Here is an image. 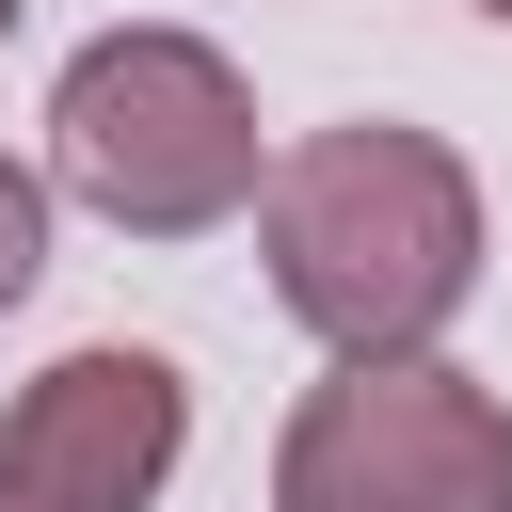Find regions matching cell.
I'll return each instance as SVG.
<instances>
[{
  "mask_svg": "<svg viewBox=\"0 0 512 512\" xmlns=\"http://www.w3.org/2000/svg\"><path fill=\"white\" fill-rule=\"evenodd\" d=\"M272 512H512V400L448 352H336L272 432Z\"/></svg>",
  "mask_w": 512,
  "mask_h": 512,
  "instance_id": "3957f363",
  "label": "cell"
},
{
  "mask_svg": "<svg viewBox=\"0 0 512 512\" xmlns=\"http://www.w3.org/2000/svg\"><path fill=\"white\" fill-rule=\"evenodd\" d=\"M16 16H32V0H0V48H16Z\"/></svg>",
  "mask_w": 512,
  "mask_h": 512,
  "instance_id": "8992f818",
  "label": "cell"
},
{
  "mask_svg": "<svg viewBox=\"0 0 512 512\" xmlns=\"http://www.w3.org/2000/svg\"><path fill=\"white\" fill-rule=\"evenodd\" d=\"M192 448V368L144 336H80L0 400V512H160Z\"/></svg>",
  "mask_w": 512,
  "mask_h": 512,
  "instance_id": "277c9868",
  "label": "cell"
},
{
  "mask_svg": "<svg viewBox=\"0 0 512 512\" xmlns=\"http://www.w3.org/2000/svg\"><path fill=\"white\" fill-rule=\"evenodd\" d=\"M256 256L320 352H432L480 304V176L400 112L304 128L288 160H256Z\"/></svg>",
  "mask_w": 512,
  "mask_h": 512,
  "instance_id": "6da1fadb",
  "label": "cell"
},
{
  "mask_svg": "<svg viewBox=\"0 0 512 512\" xmlns=\"http://www.w3.org/2000/svg\"><path fill=\"white\" fill-rule=\"evenodd\" d=\"M32 272H48V176H32V160H0V320L32 304Z\"/></svg>",
  "mask_w": 512,
  "mask_h": 512,
  "instance_id": "5b68a950",
  "label": "cell"
},
{
  "mask_svg": "<svg viewBox=\"0 0 512 512\" xmlns=\"http://www.w3.org/2000/svg\"><path fill=\"white\" fill-rule=\"evenodd\" d=\"M480 16H496V32H512V0H480Z\"/></svg>",
  "mask_w": 512,
  "mask_h": 512,
  "instance_id": "52a82bcc",
  "label": "cell"
},
{
  "mask_svg": "<svg viewBox=\"0 0 512 512\" xmlns=\"http://www.w3.org/2000/svg\"><path fill=\"white\" fill-rule=\"evenodd\" d=\"M256 80L208 48V32H96L64 80H48V192H80L112 240H208L256 208Z\"/></svg>",
  "mask_w": 512,
  "mask_h": 512,
  "instance_id": "7a4b0ae2",
  "label": "cell"
}]
</instances>
